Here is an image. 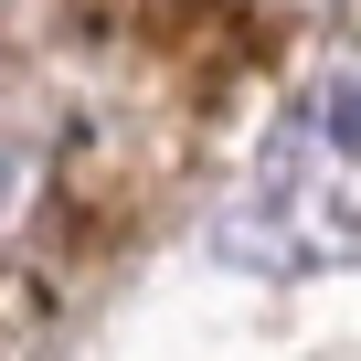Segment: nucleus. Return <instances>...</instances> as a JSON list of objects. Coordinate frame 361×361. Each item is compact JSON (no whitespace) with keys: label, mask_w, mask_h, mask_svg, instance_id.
<instances>
[{"label":"nucleus","mask_w":361,"mask_h":361,"mask_svg":"<svg viewBox=\"0 0 361 361\" xmlns=\"http://www.w3.org/2000/svg\"><path fill=\"white\" fill-rule=\"evenodd\" d=\"M319 138L361 149V75H329V85H319Z\"/></svg>","instance_id":"obj_1"}]
</instances>
